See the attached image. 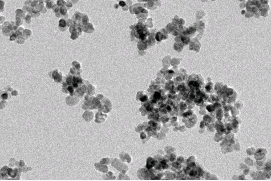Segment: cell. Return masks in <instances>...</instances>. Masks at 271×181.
Segmentation results:
<instances>
[{
  "label": "cell",
  "mask_w": 271,
  "mask_h": 181,
  "mask_svg": "<svg viewBox=\"0 0 271 181\" xmlns=\"http://www.w3.org/2000/svg\"><path fill=\"white\" fill-rule=\"evenodd\" d=\"M8 174L10 176H11V177L12 178H14L15 177V176H16V173H15L14 170H13L12 169H9L8 170Z\"/></svg>",
  "instance_id": "obj_1"
},
{
  "label": "cell",
  "mask_w": 271,
  "mask_h": 181,
  "mask_svg": "<svg viewBox=\"0 0 271 181\" xmlns=\"http://www.w3.org/2000/svg\"><path fill=\"white\" fill-rule=\"evenodd\" d=\"M160 94L158 92H155V94H154V99L155 101H157L160 99Z\"/></svg>",
  "instance_id": "obj_2"
},
{
  "label": "cell",
  "mask_w": 271,
  "mask_h": 181,
  "mask_svg": "<svg viewBox=\"0 0 271 181\" xmlns=\"http://www.w3.org/2000/svg\"><path fill=\"white\" fill-rule=\"evenodd\" d=\"M207 109L209 112H213L214 110H215V107L213 106L209 105V106H208L207 107Z\"/></svg>",
  "instance_id": "obj_3"
},
{
  "label": "cell",
  "mask_w": 271,
  "mask_h": 181,
  "mask_svg": "<svg viewBox=\"0 0 271 181\" xmlns=\"http://www.w3.org/2000/svg\"><path fill=\"white\" fill-rule=\"evenodd\" d=\"M2 98H3L4 100H5V99H7L8 98V94H4L2 95Z\"/></svg>",
  "instance_id": "obj_4"
},
{
  "label": "cell",
  "mask_w": 271,
  "mask_h": 181,
  "mask_svg": "<svg viewBox=\"0 0 271 181\" xmlns=\"http://www.w3.org/2000/svg\"><path fill=\"white\" fill-rule=\"evenodd\" d=\"M119 5H120V6H124L126 5V3H124V1H120Z\"/></svg>",
  "instance_id": "obj_5"
}]
</instances>
